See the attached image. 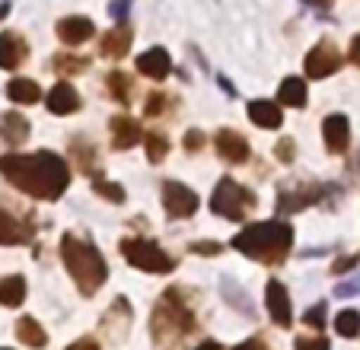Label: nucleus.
Listing matches in <instances>:
<instances>
[{
	"label": "nucleus",
	"mask_w": 360,
	"mask_h": 350,
	"mask_svg": "<svg viewBox=\"0 0 360 350\" xmlns=\"http://www.w3.org/2000/svg\"><path fill=\"white\" fill-rule=\"evenodd\" d=\"M0 175L7 179L13 188L26 191L29 197L39 201H55L68 191L70 185V172L68 162L61 156L39 150V153H7L0 156Z\"/></svg>",
	"instance_id": "f257e3e1"
},
{
	"label": "nucleus",
	"mask_w": 360,
	"mask_h": 350,
	"mask_svg": "<svg viewBox=\"0 0 360 350\" xmlns=\"http://www.w3.org/2000/svg\"><path fill=\"white\" fill-rule=\"evenodd\" d=\"M290 245H293V229L281 220L252 223L233 239V249L262 264H281L287 258V252H290Z\"/></svg>",
	"instance_id": "f03ea898"
},
{
	"label": "nucleus",
	"mask_w": 360,
	"mask_h": 350,
	"mask_svg": "<svg viewBox=\"0 0 360 350\" xmlns=\"http://www.w3.org/2000/svg\"><path fill=\"white\" fill-rule=\"evenodd\" d=\"M150 328H153V344L160 350H176L185 337L195 328V312L185 306L182 293L179 290H166L163 299L153 309V318H150Z\"/></svg>",
	"instance_id": "7ed1b4c3"
},
{
	"label": "nucleus",
	"mask_w": 360,
	"mask_h": 350,
	"mask_svg": "<svg viewBox=\"0 0 360 350\" xmlns=\"http://www.w3.org/2000/svg\"><path fill=\"white\" fill-rule=\"evenodd\" d=\"M61 258L83 297H93L96 290L105 283V277H109V268H105V258L99 255V249L89 245L86 239L74 236V233H68L61 239Z\"/></svg>",
	"instance_id": "20e7f679"
},
{
	"label": "nucleus",
	"mask_w": 360,
	"mask_h": 350,
	"mask_svg": "<svg viewBox=\"0 0 360 350\" xmlns=\"http://www.w3.org/2000/svg\"><path fill=\"white\" fill-rule=\"evenodd\" d=\"M122 255L128 264L147 271V274H169L176 268V258L147 239H122Z\"/></svg>",
	"instance_id": "39448f33"
},
{
	"label": "nucleus",
	"mask_w": 360,
	"mask_h": 350,
	"mask_svg": "<svg viewBox=\"0 0 360 350\" xmlns=\"http://www.w3.org/2000/svg\"><path fill=\"white\" fill-rule=\"evenodd\" d=\"M211 207L214 214L226 216V220H245V214L255 207V195L233 179H220L211 195Z\"/></svg>",
	"instance_id": "423d86ee"
},
{
	"label": "nucleus",
	"mask_w": 360,
	"mask_h": 350,
	"mask_svg": "<svg viewBox=\"0 0 360 350\" xmlns=\"http://www.w3.org/2000/svg\"><path fill=\"white\" fill-rule=\"evenodd\" d=\"M341 61H345V58H341V51L335 48V41L322 39L313 51L306 54L303 67H306V77H309V80H326V77H332L335 70L341 67Z\"/></svg>",
	"instance_id": "0eeeda50"
},
{
	"label": "nucleus",
	"mask_w": 360,
	"mask_h": 350,
	"mask_svg": "<svg viewBox=\"0 0 360 350\" xmlns=\"http://www.w3.org/2000/svg\"><path fill=\"white\" fill-rule=\"evenodd\" d=\"M163 207L172 220H185L198 210V195L182 182H163Z\"/></svg>",
	"instance_id": "6e6552de"
},
{
	"label": "nucleus",
	"mask_w": 360,
	"mask_h": 350,
	"mask_svg": "<svg viewBox=\"0 0 360 350\" xmlns=\"http://www.w3.org/2000/svg\"><path fill=\"white\" fill-rule=\"evenodd\" d=\"M265 306H268V316H271L274 325L281 328H290L293 322V312H290V297H287V290L281 280H268L265 287Z\"/></svg>",
	"instance_id": "1a4fd4ad"
},
{
	"label": "nucleus",
	"mask_w": 360,
	"mask_h": 350,
	"mask_svg": "<svg viewBox=\"0 0 360 350\" xmlns=\"http://www.w3.org/2000/svg\"><path fill=\"white\" fill-rule=\"evenodd\" d=\"M29 54V41L20 32H0V67L16 70Z\"/></svg>",
	"instance_id": "9d476101"
},
{
	"label": "nucleus",
	"mask_w": 360,
	"mask_h": 350,
	"mask_svg": "<svg viewBox=\"0 0 360 350\" xmlns=\"http://www.w3.org/2000/svg\"><path fill=\"white\" fill-rule=\"evenodd\" d=\"M322 137H326V147L332 153H345L347 143H351V124H347L345 115H328L322 122Z\"/></svg>",
	"instance_id": "9b49d317"
},
{
	"label": "nucleus",
	"mask_w": 360,
	"mask_h": 350,
	"mask_svg": "<svg viewBox=\"0 0 360 350\" xmlns=\"http://www.w3.org/2000/svg\"><path fill=\"white\" fill-rule=\"evenodd\" d=\"M93 20H86V16H64L58 22V39L64 45H83V41L93 39Z\"/></svg>",
	"instance_id": "f8f14e48"
},
{
	"label": "nucleus",
	"mask_w": 360,
	"mask_h": 350,
	"mask_svg": "<svg viewBox=\"0 0 360 350\" xmlns=\"http://www.w3.org/2000/svg\"><path fill=\"white\" fill-rule=\"evenodd\" d=\"M80 108V93L74 89V83L61 80L55 83V89L48 93V112L51 115H74Z\"/></svg>",
	"instance_id": "ddd939ff"
},
{
	"label": "nucleus",
	"mask_w": 360,
	"mask_h": 350,
	"mask_svg": "<svg viewBox=\"0 0 360 350\" xmlns=\"http://www.w3.org/2000/svg\"><path fill=\"white\" fill-rule=\"evenodd\" d=\"M322 191L316 185H306V182H293L287 188H281V210H303L319 197Z\"/></svg>",
	"instance_id": "4468645a"
},
{
	"label": "nucleus",
	"mask_w": 360,
	"mask_h": 350,
	"mask_svg": "<svg viewBox=\"0 0 360 350\" xmlns=\"http://www.w3.org/2000/svg\"><path fill=\"white\" fill-rule=\"evenodd\" d=\"M137 70H141L143 77H150V80H166L172 70V61L163 48H150V51H143L141 58H137Z\"/></svg>",
	"instance_id": "2eb2a0df"
},
{
	"label": "nucleus",
	"mask_w": 360,
	"mask_h": 350,
	"mask_svg": "<svg viewBox=\"0 0 360 350\" xmlns=\"http://www.w3.org/2000/svg\"><path fill=\"white\" fill-rule=\"evenodd\" d=\"M217 153H220V160L239 166V162L249 160V143H245V137L236 134V131H220L217 134Z\"/></svg>",
	"instance_id": "dca6fc26"
},
{
	"label": "nucleus",
	"mask_w": 360,
	"mask_h": 350,
	"mask_svg": "<svg viewBox=\"0 0 360 350\" xmlns=\"http://www.w3.org/2000/svg\"><path fill=\"white\" fill-rule=\"evenodd\" d=\"M131 41H134V32H131V26H115L109 29V32L102 35L99 41V51L105 54V58H124V54L131 51Z\"/></svg>",
	"instance_id": "f3484780"
},
{
	"label": "nucleus",
	"mask_w": 360,
	"mask_h": 350,
	"mask_svg": "<svg viewBox=\"0 0 360 350\" xmlns=\"http://www.w3.org/2000/svg\"><path fill=\"white\" fill-rule=\"evenodd\" d=\"M141 124L131 118V115H115L112 118V143L118 150H131L137 141H141Z\"/></svg>",
	"instance_id": "a211bd4d"
},
{
	"label": "nucleus",
	"mask_w": 360,
	"mask_h": 350,
	"mask_svg": "<svg viewBox=\"0 0 360 350\" xmlns=\"http://www.w3.org/2000/svg\"><path fill=\"white\" fill-rule=\"evenodd\" d=\"M249 118L259 128H281V105H274V102H268V99H255V102H249Z\"/></svg>",
	"instance_id": "6ab92c4d"
},
{
	"label": "nucleus",
	"mask_w": 360,
	"mask_h": 350,
	"mask_svg": "<svg viewBox=\"0 0 360 350\" xmlns=\"http://www.w3.org/2000/svg\"><path fill=\"white\" fill-rule=\"evenodd\" d=\"M29 239V229L16 220L10 210L0 207V245H20Z\"/></svg>",
	"instance_id": "aec40b11"
},
{
	"label": "nucleus",
	"mask_w": 360,
	"mask_h": 350,
	"mask_svg": "<svg viewBox=\"0 0 360 350\" xmlns=\"http://www.w3.org/2000/svg\"><path fill=\"white\" fill-rule=\"evenodd\" d=\"M0 137L16 147V143H22L29 137V122L20 112H7L4 118H0Z\"/></svg>",
	"instance_id": "412c9836"
},
{
	"label": "nucleus",
	"mask_w": 360,
	"mask_h": 350,
	"mask_svg": "<svg viewBox=\"0 0 360 350\" xmlns=\"http://www.w3.org/2000/svg\"><path fill=\"white\" fill-rule=\"evenodd\" d=\"M22 299H26V280L20 274L0 277V306L16 309V306H22Z\"/></svg>",
	"instance_id": "4be33fe9"
},
{
	"label": "nucleus",
	"mask_w": 360,
	"mask_h": 350,
	"mask_svg": "<svg viewBox=\"0 0 360 350\" xmlns=\"http://www.w3.org/2000/svg\"><path fill=\"white\" fill-rule=\"evenodd\" d=\"M7 96H10V102H20V105H32V102H39L41 89H39V83H35V80L16 77V80H10Z\"/></svg>",
	"instance_id": "5701e85b"
},
{
	"label": "nucleus",
	"mask_w": 360,
	"mask_h": 350,
	"mask_svg": "<svg viewBox=\"0 0 360 350\" xmlns=\"http://www.w3.org/2000/svg\"><path fill=\"white\" fill-rule=\"evenodd\" d=\"M278 99H281V105L303 108L306 105V80H300V77H287L278 89Z\"/></svg>",
	"instance_id": "b1692460"
},
{
	"label": "nucleus",
	"mask_w": 360,
	"mask_h": 350,
	"mask_svg": "<svg viewBox=\"0 0 360 350\" xmlns=\"http://www.w3.org/2000/svg\"><path fill=\"white\" fill-rule=\"evenodd\" d=\"M16 337H20L22 344H26V347H45L48 344V337H45V328H41L39 322H35V318H29V316H22L20 322H16Z\"/></svg>",
	"instance_id": "393cba45"
},
{
	"label": "nucleus",
	"mask_w": 360,
	"mask_h": 350,
	"mask_svg": "<svg viewBox=\"0 0 360 350\" xmlns=\"http://www.w3.org/2000/svg\"><path fill=\"white\" fill-rule=\"evenodd\" d=\"M335 331H338L341 337H357L360 335V312L357 309L338 312V318H335Z\"/></svg>",
	"instance_id": "a878e982"
},
{
	"label": "nucleus",
	"mask_w": 360,
	"mask_h": 350,
	"mask_svg": "<svg viewBox=\"0 0 360 350\" xmlns=\"http://www.w3.org/2000/svg\"><path fill=\"white\" fill-rule=\"evenodd\" d=\"M105 86H109V93L115 96L118 102H128V99H131V80H128L124 74H118V70H115V74H109Z\"/></svg>",
	"instance_id": "bb28decb"
},
{
	"label": "nucleus",
	"mask_w": 360,
	"mask_h": 350,
	"mask_svg": "<svg viewBox=\"0 0 360 350\" xmlns=\"http://www.w3.org/2000/svg\"><path fill=\"white\" fill-rule=\"evenodd\" d=\"M166 150H169V141H166L163 134H147V156H150V162H163L166 160Z\"/></svg>",
	"instance_id": "cd10ccee"
},
{
	"label": "nucleus",
	"mask_w": 360,
	"mask_h": 350,
	"mask_svg": "<svg viewBox=\"0 0 360 350\" xmlns=\"http://www.w3.org/2000/svg\"><path fill=\"white\" fill-rule=\"evenodd\" d=\"M86 58H70V54H58L55 58V70L61 74H77V70H86Z\"/></svg>",
	"instance_id": "c85d7f7f"
},
{
	"label": "nucleus",
	"mask_w": 360,
	"mask_h": 350,
	"mask_svg": "<svg viewBox=\"0 0 360 350\" xmlns=\"http://www.w3.org/2000/svg\"><path fill=\"white\" fill-rule=\"evenodd\" d=\"M297 350H332L328 347V341L322 335H309V337H297V344H293Z\"/></svg>",
	"instance_id": "c756f323"
},
{
	"label": "nucleus",
	"mask_w": 360,
	"mask_h": 350,
	"mask_svg": "<svg viewBox=\"0 0 360 350\" xmlns=\"http://www.w3.org/2000/svg\"><path fill=\"white\" fill-rule=\"evenodd\" d=\"M96 191H99L102 197H109V201H115V204H122V201H124V191L118 188V185H109L105 179H99V182H96Z\"/></svg>",
	"instance_id": "7c9ffc66"
},
{
	"label": "nucleus",
	"mask_w": 360,
	"mask_h": 350,
	"mask_svg": "<svg viewBox=\"0 0 360 350\" xmlns=\"http://www.w3.org/2000/svg\"><path fill=\"white\" fill-rule=\"evenodd\" d=\"M306 325H313L316 331H319L322 325H326V303H316L313 309L306 312Z\"/></svg>",
	"instance_id": "2f4dec72"
},
{
	"label": "nucleus",
	"mask_w": 360,
	"mask_h": 350,
	"mask_svg": "<svg viewBox=\"0 0 360 350\" xmlns=\"http://www.w3.org/2000/svg\"><path fill=\"white\" fill-rule=\"evenodd\" d=\"M163 105H166V96H163V93H150V96H147V105H143V112L153 118V115L163 112Z\"/></svg>",
	"instance_id": "473e14b6"
},
{
	"label": "nucleus",
	"mask_w": 360,
	"mask_h": 350,
	"mask_svg": "<svg viewBox=\"0 0 360 350\" xmlns=\"http://www.w3.org/2000/svg\"><path fill=\"white\" fill-rule=\"evenodd\" d=\"M278 160L281 162H290L293 160V141H290V137H284V141L278 143Z\"/></svg>",
	"instance_id": "72a5a7b5"
},
{
	"label": "nucleus",
	"mask_w": 360,
	"mask_h": 350,
	"mask_svg": "<svg viewBox=\"0 0 360 350\" xmlns=\"http://www.w3.org/2000/svg\"><path fill=\"white\" fill-rule=\"evenodd\" d=\"M354 264H357V255H345L341 261H335V264H332V271H335V274H345V271H351Z\"/></svg>",
	"instance_id": "f704fd0d"
},
{
	"label": "nucleus",
	"mask_w": 360,
	"mask_h": 350,
	"mask_svg": "<svg viewBox=\"0 0 360 350\" xmlns=\"http://www.w3.org/2000/svg\"><path fill=\"white\" fill-rule=\"evenodd\" d=\"M191 252H198V255H217L220 245L217 242H195L191 245Z\"/></svg>",
	"instance_id": "c9c22d12"
},
{
	"label": "nucleus",
	"mask_w": 360,
	"mask_h": 350,
	"mask_svg": "<svg viewBox=\"0 0 360 350\" xmlns=\"http://www.w3.org/2000/svg\"><path fill=\"white\" fill-rule=\"evenodd\" d=\"M68 350H99V344H96V337H80V341H74Z\"/></svg>",
	"instance_id": "e433bc0d"
},
{
	"label": "nucleus",
	"mask_w": 360,
	"mask_h": 350,
	"mask_svg": "<svg viewBox=\"0 0 360 350\" xmlns=\"http://www.w3.org/2000/svg\"><path fill=\"white\" fill-rule=\"evenodd\" d=\"M347 58H351V64H357L360 67V35H354L351 39V51H347Z\"/></svg>",
	"instance_id": "4c0bfd02"
},
{
	"label": "nucleus",
	"mask_w": 360,
	"mask_h": 350,
	"mask_svg": "<svg viewBox=\"0 0 360 350\" xmlns=\"http://www.w3.org/2000/svg\"><path fill=\"white\" fill-rule=\"evenodd\" d=\"M201 143H204L201 131H188V137H185V147H188V150H198Z\"/></svg>",
	"instance_id": "58836bf2"
},
{
	"label": "nucleus",
	"mask_w": 360,
	"mask_h": 350,
	"mask_svg": "<svg viewBox=\"0 0 360 350\" xmlns=\"http://www.w3.org/2000/svg\"><path fill=\"white\" fill-rule=\"evenodd\" d=\"M233 350H268V347H265V344H262V341H255V337H252V341L239 344V347H233Z\"/></svg>",
	"instance_id": "ea45409f"
},
{
	"label": "nucleus",
	"mask_w": 360,
	"mask_h": 350,
	"mask_svg": "<svg viewBox=\"0 0 360 350\" xmlns=\"http://www.w3.org/2000/svg\"><path fill=\"white\" fill-rule=\"evenodd\" d=\"M360 290V280H354V283H347V287H338V297H347V293H357Z\"/></svg>",
	"instance_id": "a19ab883"
},
{
	"label": "nucleus",
	"mask_w": 360,
	"mask_h": 350,
	"mask_svg": "<svg viewBox=\"0 0 360 350\" xmlns=\"http://www.w3.org/2000/svg\"><path fill=\"white\" fill-rule=\"evenodd\" d=\"M201 350H220V344H214V341H211V344H204Z\"/></svg>",
	"instance_id": "79ce46f5"
},
{
	"label": "nucleus",
	"mask_w": 360,
	"mask_h": 350,
	"mask_svg": "<svg viewBox=\"0 0 360 350\" xmlns=\"http://www.w3.org/2000/svg\"><path fill=\"white\" fill-rule=\"evenodd\" d=\"M7 10H10L7 4H0V16H7Z\"/></svg>",
	"instance_id": "37998d69"
},
{
	"label": "nucleus",
	"mask_w": 360,
	"mask_h": 350,
	"mask_svg": "<svg viewBox=\"0 0 360 350\" xmlns=\"http://www.w3.org/2000/svg\"><path fill=\"white\" fill-rule=\"evenodd\" d=\"M316 4H319V7H326V4H328V0H316Z\"/></svg>",
	"instance_id": "c03bdc74"
}]
</instances>
